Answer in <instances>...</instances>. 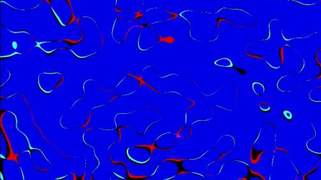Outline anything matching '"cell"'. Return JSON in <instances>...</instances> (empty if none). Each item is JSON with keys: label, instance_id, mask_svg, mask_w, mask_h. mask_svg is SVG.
Masks as SVG:
<instances>
[{"label": "cell", "instance_id": "1", "mask_svg": "<svg viewBox=\"0 0 321 180\" xmlns=\"http://www.w3.org/2000/svg\"><path fill=\"white\" fill-rule=\"evenodd\" d=\"M253 91L258 96H261L264 92V87L263 84L259 82H254L252 83Z\"/></svg>", "mask_w": 321, "mask_h": 180}, {"label": "cell", "instance_id": "5", "mask_svg": "<svg viewBox=\"0 0 321 180\" xmlns=\"http://www.w3.org/2000/svg\"><path fill=\"white\" fill-rule=\"evenodd\" d=\"M166 11V13H167V14H170V15H171L172 16L171 18L167 19V20H175V19H176L178 17V14H175V13H173V12H170V11Z\"/></svg>", "mask_w": 321, "mask_h": 180}, {"label": "cell", "instance_id": "3", "mask_svg": "<svg viewBox=\"0 0 321 180\" xmlns=\"http://www.w3.org/2000/svg\"><path fill=\"white\" fill-rule=\"evenodd\" d=\"M260 109L263 111H268L270 110V107L266 103V102H261L260 104Z\"/></svg>", "mask_w": 321, "mask_h": 180}, {"label": "cell", "instance_id": "6", "mask_svg": "<svg viewBox=\"0 0 321 180\" xmlns=\"http://www.w3.org/2000/svg\"><path fill=\"white\" fill-rule=\"evenodd\" d=\"M283 113H284V117H285L287 119H288V120H291V119H292V113H291L290 111H284Z\"/></svg>", "mask_w": 321, "mask_h": 180}, {"label": "cell", "instance_id": "10", "mask_svg": "<svg viewBox=\"0 0 321 180\" xmlns=\"http://www.w3.org/2000/svg\"><path fill=\"white\" fill-rule=\"evenodd\" d=\"M280 1H282V0H280Z\"/></svg>", "mask_w": 321, "mask_h": 180}, {"label": "cell", "instance_id": "2", "mask_svg": "<svg viewBox=\"0 0 321 180\" xmlns=\"http://www.w3.org/2000/svg\"><path fill=\"white\" fill-rule=\"evenodd\" d=\"M215 62H219V64H215L217 66H219L221 67H232L233 63L231 60L227 58H222L215 61Z\"/></svg>", "mask_w": 321, "mask_h": 180}, {"label": "cell", "instance_id": "8", "mask_svg": "<svg viewBox=\"0 0 321 180\" xmlns=\"http://www.w3.org/2000/svg\"><path fill=\"white\" fill-rule=\"evenodd\" d=\"M222 20H226V21H227L228 22H230V21H229V20H227V19H224V18H219V19H218V20H217V28H219V24H220V22H221V21H222Z\"/></svg>", "mask_w": 321, "mask_h": 180}, {"label": "cell", "instance_id": "4", "mask_svg": "<svg viewBox=\"0 0 321 180\" xmlns=\"http://www.w3.org/2000/svg\"><path fill=\"white\" fill-rule=\"evenodd\" d=\"M284 47H282L280 49V61H281V64H283L284 62V59H285V57H284Z\"/></svg>", "mask_w": 321, "mask_h": 180}, {"label": "cell", "instance_id": "7", "mask_svg": "<svg viewBox=\"0 0 321 180\" xmlns=\"http://www.w3.org/2000/svg\"><path fill=\"white\" fill-rule=\"evenodd\" d=\"M135 14L136 15V17L134 19V20H136V19H138L140 18H142L143 16H144V14H141V10H139L138 12H135Z\"/></svg>", "mask_w": 321, "mask_h": 180}, {"label": "cell", "instance_id": "9", "mask_svg": "<svg viewBox=\"0 0 321 180\" xmlns=\"http://www.w3.org/2000/svg\"><path fill=\"white\" fill-rule=\"evenodd\" d=\"M319 3H321V0H320V1H319Z\"/></svg>", "mask_w": 321, "mask_h": 180}]
</instances>
